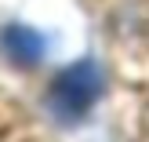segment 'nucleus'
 Returning a JSON list of instances; mask_svg holds the SVG:
<instances>
[{"instance_id":"f257e3e1","label":"nucleus","mask_w":149,"mask_h":142,"mask_svg":"<svg viewBox=\"0 0 149 142\" xmlns=\"http://www.w3.org/2000/svg\"><path fill=\"white\" fill-rule=\"evenodd\" d=\"M98 95H102V69L95 62H77V66L58 73V80L51 84L47 102L62 120H77L95 106Z\"/></svg>"},{"instance_id":"f03ea898","label":"nucleus","mask_w":149,"mask_h":142,"mask_svg":"<svg viewBox=\"0 0 149 142\" xmlns=\"http://www.w3.org/2000/svg\"><path fill=\"white\" fill-rule=\"evenodd\" d=\"M4 51L11 55V62L33 66V62H40V55H44V40L33 33V29L7 26V29H4Z\"/></svg>"}]
</instances>
